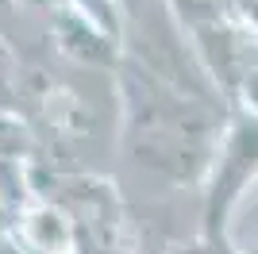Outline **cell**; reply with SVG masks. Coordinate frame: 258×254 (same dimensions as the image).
I'll list each match as a JSON object with an SVG mask.
<instances>
[{
  "label": "cell",
  "mask_w": 258,
  "mask_h": 254,
  "mask_svg": "<svg viewBox=\"0 0 258 254\" xmlns=\"http://www.w3.org/2000/svg\"><path fill=\"white\" fill-rule=\"evenodd\" d=\"M170 254H239V250H231V243H212V239L201 235V239L177 246V250H170Z\"/></svg>",
  "instance_id": "6da1fadb"
}]
</instances>
